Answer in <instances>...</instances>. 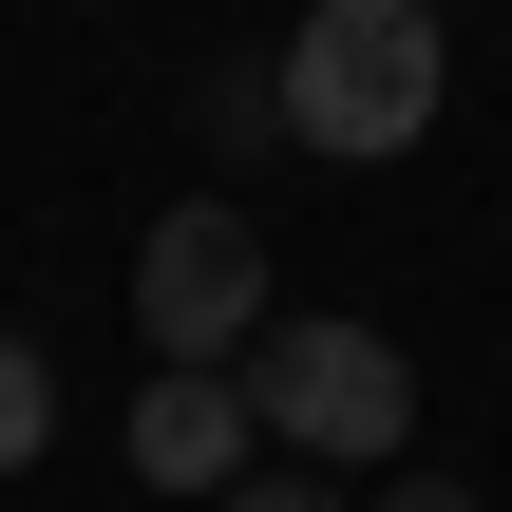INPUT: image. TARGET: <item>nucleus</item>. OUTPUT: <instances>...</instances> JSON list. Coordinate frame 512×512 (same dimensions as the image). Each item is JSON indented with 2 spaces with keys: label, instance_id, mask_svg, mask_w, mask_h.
I'll use <instances>...</instances> for the list:
<instances>
[{
  "label": "nucleus",
  "instance_id": "0eeeda50",
  "mask_svg": "<svg viewBox=\"0 0 512 512\" xmlns=\"http://www.w3.org/2000/svg\"><path fill=\"white\" fill-rule=\"evenodd\" d=\"M361 512H475V494H456V475H380Z\"/></svg>",
  "mask_w": 512,
  "mask_h": 512
},
{
  "label": "nucleus",
  "instance_id": "39448f33",
  "mask_svg": "<svg viewBox=\"0 0 512 512\" xmlns=\"http://www.w3.org/2000/svg\"><path fill=\"white\" fill-rule=\"evenodd\" d=\"M38 437H57V380H38V342H0V475H38Z\"/></svg>",
  "mask_w": 512,
  "mask_h": 512
},
{
  "label": "nucleus",
  "instance_id": "f03ea898",
  "mask_svg": "<svg viewBox=\"0 0 512 512\" xmlns=\"http://www.w3.org/2000/svg\"><path fill=\"white\" fill-rule=\"evenodd\" d=\"M228 380H247L266 456H304V475H380V456L418 437V361H399L380 323H323V304H285Z\"/></svg>",
  "mask_w": 512,
  "mask_h": 512
},
{
  "label": "nucleus",
  "instance_id": "f257e3e1",
  "mask_svg": "<svg viewBox=\"0 0 512 512\" xmlns=\"http://www.w3.org/2000/svg\"><path fill=\"white\" fill-rule=\"evenodd\" d=\"M437 95H456L437 0H304V38H285V152H323V171H399V152L437 133Z\"/></svg>",
  "mask_w": 512,
  "mask_h": 512
},
{
  "label": "nucleus",
  "instance_id": "423d86ee",
  "mask_svg": "<svg viewBox=\"0 0 512 512\" xmlns=\"http://www.w3.org/2000/svg\"><path fill=\"white\" fill-rule=\"evenodd\" d=\"M209 512H342V475H228Z\"/></svg>",
  "mask_w": 512,
  "mask_h": 512
},
{
  "label": "nucleus",
  "instance_id": "20e7f679",
  "mask_svg": "<svg viewBox=\"0 0 512 512\" xmlns=\"http://www.w3.org/2000/svg\"><path fill=\"white\" fill-rule=\"evenodd\" d=\"M247 456H266V418H247V380H228V361H152V399H133V475L209 512L228 475H247Z\"/></svg>",
  "mask_w": 512,
  "mask_h": 512
},
{
  "label": "nucleus",
  "instance_id": "7ed1b4c3",
  "mask_svg": "<svg viewBox=\"0 0 512 512\" xmlns=\"http://www.w3.org/2000/svg\"><path fill=\"white\" fill-rule=\"evenodd\" d=\"M133 342H152V361H247V342H266V228H247L228 190L152 209V247H133Z\"/></svg>",
  "mask_w": 512,
  "mask_h": 512
}]
</instances>
